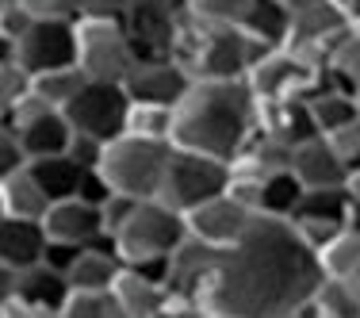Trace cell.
Returning a JSON list of instances; mask_svg holds the SVG:
<instances>
[{
  "label": "cell",
  "instance_id": "9c48e42d",
  "mask_svg": "<svg viewBox=\"0 0 360 318\" xmlns=\"http://www.w3.org/2000/svg\"><path fill=\"white\" fill-rule=\"evenodd\" d=\"M127 111H131V96L123 84L115 81H89L65 108V119L73 123L77 134H89L96 142H115L127 134Z\"/></svg>",
  "mask_w": 360,
  "mask_h": 318
},
{
  "label": "cell",
  "instance_id": "e575fe53",
  "mask_svg": "<svg viewBox=\"0 0 360 318\" xmlns=\"http://www.w3.org/2000/svg\"><path fill=\"white\" fill-rule=\"evenodd\" d=\"M23 4L31 8V15H39V20H81L84 15V4L89 0H23Z\"/></svg>",
  "mask_w": 360,
  "mask_h": 318
},
{
  "label": "cell",
  "instance_id": "8fae6325",
  "mask_svg": "<svg viewBox=\"0 0 360 318\" xmlns=\"http://www.w3.org/2000/svg\"><path fill=\"white\" fill-rule=\"evenodd\" d=\"M184 15L188 4H180V0H134L123 15V27L139 58H173V42L180 35Z\"/></svg>",
  "mask_w": 360,
  "mask_h": 318
},
{
  "label": "cell",
  "instance_id": "603a6c76",
  "mask_svg": "<svg viewBox=\"0 0 360 318\" xmlns=\"http://www.w3.org/2000/svg\"><path fill=\"white\" fill-rule=\"evenodd\" d=\"M50 208H54V200L39 184V177L31 173V165L12 177H0V215H8V219H46Z\"/></svg>",
  "mask_w": 360,
  "mask_h": 318
},
{
  "label": "cell",
  "instance_id": "277c9868",
  "mask_svg": "<svg viewBox=\"0 0 360 318\" xmlns=\"http://www.w3.org/2000/svg\"><path fill=\"white\" fill-rule=\"evenodd\" d=\"M173 153H176V146L165 142V139L119 134L115 142L104 146L100 173L108 177V184L115 188L119 196H131V200H158Z\"/></svg>",
  "mask_w": 360,
  "mask_h": 318
},
{
  "label": "cell",
  "instance_id": "6da1fadb",
  "mask_svg": "<svg viewBox=\"0 0 360 318\" xmlns=\"http://www.w3.org/2000/svg\"><path fill=\"white\" fill-rule=\"evenodd\" d=\"M326 280L319 249L307 246L291 219L257 215L234 246L222 249L215 288L203 311L238 318H291Z\"/></svg>",
  "mask_w": 360,
  "mask_h": 318
},
{
  "label": "cell",
  "instance_id": "5bb4252c",
  "mask_svg": "<svg viewBox=\"0 0 360 318\" xmlns=\"http://www.w3.org/2000/svg\"><path fill=\"white\" fill-rule=\"evenodd\" d=\"M253 219H257V211L242 200V196H234L226 188L222 196L200 203L195 211H188V234H195V238H203V242L226 249L253 227Z\"/></svg>",
  "mask_w": 360,
  "mask_h": 318
},
{
  "label": "cell",
  "instance_id": "d6a6232c",
  "mask_svg": "<svg viewBox=\"0 0 360 318\" xmlns=\"http://www.w3.org/2000/svg\"><path fill=\"white\" fill-rule=\"evenodd\" d=\"M330 70H333V77H338L349 92H356V96H360V27H353L345 39L338 42V46H333Z\"/></svg>",
  "mask_w": 360,
  "mask_h": 318
},
{
  "label": "cell",
  "instance_id": "f1b7e54d",
  "mask_svg": "<svg viewBox=\"0 0 360 318\" xmlns=\"http://www.w3.org/2000/svg\"><path fill=\"white\" fill-rule=\"evenodd\" d=\"M127 134H142V139H165L173 142V108L161 104H134L127 111Z\"/></svg>",
  "mask_w": 360,
  "mask_h": 318
},
{
  "label": "cell",
  "instance_id": "f546056e",
  "mask_svg": "<svg viewBox=\"0 0 360 318\" xmlns=\"http://www.w3.org/2000/svg\"><path fill=\"white\" fill-rule=\"evenodd\" d=\"M35 92V73L23 70L12 54L0 58V111L15 108L20 100H27Z\"/></svg>",
  "mask_w": 360,
  "mask_h": 318
},
{
  "label": "cell",
  "instance_id": "484cf974",
  "mask_svg": "<svg viewBox=\"0 0 360 318\" xmlns=\"http://www.w3.org/2000/svg\"><path fill=\"white\" fill-rule=\"evenodd\" d=\"M319 261H322V272L326 276H345L353 280L360 272V211L353 215L345 230H341L333 242H326L319 249Z\"/></svg>",
  "mask_w": 360,
  "mask_h": 318
},
{
  "label": "cell",
  "instance_id": "44dd1931",
  "mask_svg": "<svg viewBox=\"0 0 360 318\" xmlns=\"http://www.w3.org/2000/svg\"><path fill=\"white\" fill-rule=\"evenodd\" d=\"M50 249V234L42 219H8L0 215V265L8 269H31L42 265Z\"/></svg>",
  "mask_w": 360,
  "mask_h": 318
},
{
  "label": "cell",
  "instance_id": "cb8c5ba5",
  "mask_svg": "<svg viewBox=\"0 0 360 318\" xmlns=\"http://www.w3.org/2000/svg\"><path fill=\"white\" fill-rule=\"evenodd\" d=\"M31 173L39 177V184L46 188V196L58 203V200H73V196H81V184H84V177H89L92 169L77 165L70 153H58V158L31 161Z\"/></svg>",
  "mask_w": 360,
  "mask_h": 318
},
{
  "label": "cell",
  "instance_id": "52a82bcc",
  "mask_svg": "<svg viewBox=\"0 0 360 318\" xmlns=\"http://www.w3.org/2000/svg\"><path fill=\"white\" fill-rule=\"evenodd\" d=\"M230 180H234V165L230 161L211 158V153H195V150H180L176 146L158 200H165L169 208L188 215V211L200 208V203L222 196L230 188Z\"/></svg>",
  "mask_w": 360,
  "mask_h": 318
},
{
  "label": "cell",
  "instance_id": "3957f363",
  "mask_svg": "<svg viewBox=\"0 0 360 318\" xmlns=\"http://www.w3.org/2000/svg\"><path fill=\"white\" fill-rule=\"evenodd\" d=\"M264 50L269 46H261L245 27L203 23L192 12L184 15L173 42V58L188 70L192 81H245Z\"/></svg>",
  "mask_w": 360,
  "mask_h": 318
},
{
  "label": "cell",
  "instance_id": "8992f818",
  "mask_svg": "<svg viewBox=\"0 0 360 318\" xmlns=\"http://www.w3.org/2000/svg\"><path fill=\"white\" fill-rule=\"evenodd\" d=\"M134 62H139V50L127 35L123 20H104V15L77 20V65L89 81L123 84Z\"/></svg>",
  "mask_w": 360,
  "mask_h": 318
},
{
  "label": "cell",
  "instance_id": "4316f807",
  "mask_svg": "<svg viewBox=\"0 0 360 318\" xmlns=\"http://www.w3.org/2000/svg\"><path fill=\"white\" fill-rule=\"evenodd\" d=\"M303 180H299L291 169L284 173H272L261 184V215H280V219H291L299 211V200H303Z\"/></svg>",
  "mask_w": 360,
  "mask_h": 318
},
{
  "label": "cell",
  "instance_id": "30bf717a",
  "mask_svg": "<svg viewBox=\"0 0 360 318\" xmlns=\"http://www.w3.org/2000/svg\"><path fill=\"white\" fill-rule=\"evenodd\" d=\"M23 70L31 73H50L77 65V23L73 20H35L12 46H4Z\"/></svg>",
  "mask_w": 360,
  "mask_h": 318
},
{
  "label": "cell",
  "instance_id": "5b68a950",
  "mask_svg": "<svg viewBox=\"0 0 360 318\" xmlns=\"http://www.w3.org/2000/svg\"><path fill=\"white\" fill-rule=\"evenodd\" d=\"M188 238V215L165 200H139L115 230V249L123 265H165Z\"/></svg>",
  "mask_w": 360,
  "mask_h": 318
},
{
  "label": "cell",
  "instance_id": "7bdbcfd3",
  "mask_svg": "<svg viewBox=\"0 0 360 318\" xmlns=\"http://www.w3.org/2000/svg\"><path fill=\"white\" fill-rule=\"evenodd\" d=\"M314 4H322V0H284V8L291 15H299V12H307V8H314Z\"/></svg>",
  "mask_w": 360,
  "mask_h": 318
},
{
  "label": "cell",
  "instance_id": "9a60e30c",
  "mask_svg": "<svg viewBox=\"0 0 360 318\" xmlns=\"http://www.w3.org/2000/svg\"><path fill=\"white\" fill-rule=\"evenodd\" d=\"M192 77L176 62V58H139L127 73L123 89L134 104H161V108H176L180 96L188 92Z\"/></svg>",
  "mask_w": 360,
  "mask_h": 318
},
{
  "label": "cell",
  "instance_id": "ee69618b",
  "mask_svg": "<svg viewBox=\"0 0 360 318\" xmlns=\"http://www.w3.org/2000/svg\"><path fill=\"white\" fill-rule=\"evenodd\" d=\"M200 318H238V314H222V311H203Z\"/></svg>",
  "mask_w": 360,
  "mask_h": 318
},
{
  "label": "cell",
  "instance_id": "bcb514c9",
  "mask_svg": "<svg viewBox=\"0 0 360 318\" xmlns=\"http://www.w3.org/2000/svg\"><path fill=\"white\" fill-rule=\"evenodd\" d=\"M180 4H188V0H180Z\"/></svg>",
  "mask_w": 360,
  "mask_h": 318
},
{
  "label": "cell",
  "instance_id": "ab89813d",
  "mask_svg": "<svg viewBox=\"0 0 360 318\" xmlns=\"http://www.w3.org/2000/svg\"><path fill=\"white\" fill-rule=\"evenodd\" d=\"M200 314H203L200 307H188V303H176V299H169V303L161 307V311L153 314V318H200Z\"/></svg>",
  "mask_w": 360,
  "mask_h": 318
},
{
  "label": "cell",
  "instance_id": "d590c367",
  "mask_svg": "<svg viewBox=\"0 0 360 318\" xmlns=\"http://www.w3.org/2000/svg\"><path fill=\"white\" fill-rule=\"evenodd\" d=\"M27 165H31V153L23 150V142L8 127H0V177H12Z\"/></svg>",
  "mask_w": 360,
  "mask_h": 318
},
{
  "label": "cell",
  "instance_id": "1f68e13d",
  "mask_svg": "<svg viewBox=\"0 0 360 318\" xmlns=\"http://www.w3.org/2000/svg\"><path fill=\"white\" fill-rule=\"evenodd\" d=\"M62 318H123L111 291H70L62 307Z\"/></svg>",
  "mask_w": 360,
  "mask_h": 318
},
{
  "label": "cell",
  "instance_id": "ffe728a7",
  "mask_svg": "<svg viewBox=\"0 0 360 318\" xmlns=\"http://www.w3.org/2000/svg\"><path fill=\"white\" fill-rule=\"evenodd\" d=\"M257 127H261L264 134H272V139H280L284 146H299V142L319 134L307 96L261 100V108H257Z\"/></svg>",
  "mask_w": 360,
  "mask_h": 318
},
{
  "label": "cell",
  "instance_id": "4dcf8cb0",
  "mask_svg": "<svg viewBox=\"0 0 360 318\" xmlns=\"http://www.w3.org/2000/svg\"><path fill=\"white\" fill-rule=\"evenodd\" d=\"M257 0H188V12L203 23H226V27H242L245 15L253 12Z\"/></svg>",
  "mask_w": 360,
  "mask_h": 318
},
{
  "label": "cell",
  "instance_id": "f6af8a7d",
  "mask_svg": "<svg viewBox=\"0 0 360 318\" xmlns=\"http://www.w3.org/2000/svg\"><path fill=\"white\" fill-rule=\"evenodd\" d=\"M353 284H356V291H360V272H356V276H353Z\"/></svg>",
  "mask_w": 360,
  "mask_h": 318
},
{
  "label": "cell",
  "instance_id": "d6986e66",
  "mask_svg": "<svg viewBox=\"0 0 360 318\" xmlns=\"http://www.w3.org/2000/svg\"><path fill=\"white\" fill-rule=\"evenodd\" d=\"M291 173L303 180V188H341L349 180L345 161L338 158L326 134L291 146Z\"/></svg>",
  "mask_w": 360,
  "mask_h": 318
},
{
  "label": "cell",
  "instance_id": "ba28073f",
  "mask_svg": "<svg viewBox=\"0 0 360 318\" xmlns=\"http://www.w3.org/2000/svg\"><path fill=\"white\" fill-rule=\"evenodd\" d=\"M219 265H222V249L203 242V238L188 234L184 242L173 249V257L165 261V288L176 303L188 307H207V295L215 288L219 276Z\"/></svg>",
  "mask_w": 360,
  "mask_h": 318
},
{
  "label": "cell",
  "instance_id": "d4e9b609",
  "mask_svg": "<svg viewBox=\"0 0 360 318\" xmlns=\"http://www.w3.org/2000/svg\"><path fill=\"white\" fill-rule=\"evenodd\" d=\"M291 23H295V15H291L288 8H284V0H257L253 12L245 15L242 27L250 31V35L261 42V46L276 50V46H288Z\"/></svg>",
  "mask_w": 360,
  "mask_h": 318
},
{
  "label": "cell",
  "instance_id": "7a4b0ae2",
  "mask_svg": "<svg viewBox=\"0 0 360 318\" xmlns=\"http://www.w3.org/2000/svg\"><path fill=\"white\" fill-rule=\"evenodd\" d=\"M257 108L250 81H192L173 108V146L234 161L257 131Z\"/></svg>",
  "mask_w": 360,
  "mask_h": 318
},
{
  "label": "cell",
  "instance_id": "f35d334b",
  "mask_svg": "<svg viewBox=\"0 0 360 318\" xmlns=\"http://www.w3.org/2000/svg\"><path fill=\"white\" fill-rule=\"evenodd\" d=\"M134 0H89L84 4V15H104V20H123L127 8H131ZM81 15V20H84Z\"/></svg>",
  "mask_w": 360,
  "mask_h": 318
},
{
  "label": "cell",
  "instance_id": "7402d4cb",
  "mask_svg": "<svg viewBox=\"0 0 360 318\" xmlns=\"http://www.w3.org/2000/svg\"><path fill=\"white\" fill-rule=\"evenodd\" d=\"M123 272V257L115 249V238H100V242L84 246L77 265L70 269V288L77 291H111Z\"/></svg>",
  "mask_w": 360,
  "mask_h": 318
},
{
  "label": "cell",
  "instance_id": "b9f144b4",
  "mask_svg": "<svg viewBox=\"0 0 360 318\" xmlns=\"http://www.w3.org/2000/svg\"><path fill=\"white\" fill-rule=\"evenodd\" d=\"M345 192H349V200H353V208L360 211V169H353L345 180Z\"/></svg>",
  "mask_w": 360,
  "mask_h": 318
},
{
  "label": "cell",
  "instance_id": "e0dca14e",
  "mask_svg": "<svg viewBox=\"0 0 360 318\" xmlns=\"http://www.w3.org/2000/svg\"><path fill=\"white\" fill-rule=\"evenodd\" d=\"M111 295L123 318H153L173 299L165 288V265H123Z\"/></svg>",
  "mask_w": 360,
  "mask_h": 318
},
{
  "label": "cell",
  "instance_id": "7c38bea8",
  "mask_svg": "<svg viewBox=\"0 0 360 318\" xmlns=\"http://www.w3.org/2000/svg\"><path fill=\"white\" fill-rule=\"evenodd\" d=\"M326 70H314L307 65L295 50L276 46V50H264L257 58V65L250 70V89L257 100H288V96H311V89L319 84V77Z\"/></svg>",
  "mask_w": 360,
  "mask_h": 318
},
{
  "label": "cell",
  "instance_id": "4fadbf2b",
  "mask_svg": "<svg viewBox=\"0 0 360 318\" xmlns=\"http://www.w3.org/2000/svg\"><path fill=\"white\" fill-rule=\"evenodd\" d=\"M353 215H356V208L349 200L345 184L341 188H307L303 200H299V211L291 215V222L307 238V246L322 249L353 222Z\"/></svg>",
  "mask_w": 360,
  "mask_h": 318
},
{
  "label": "cell",
  "instance_id": "83f0119b",
  "mask_svg": "<svg viewBox=\"0 0 360 318\" xmlns=\"http://www.w3.org/2000/svg\"><path fill=\"white\" fill-rule=\"evenodd\" d=\"M89 84V77H84L81 65H65V70H50V73H39L35 77V92L42 100H46L50 108L65 111L73 104V96Z\"/></svg>",
  "mask_w": 360,
  "mask_h": 318
},
{
  "label": "cell",
  "instance_id": "60d3db41",
  "mask_svg": "<svg viewBox=\"0 0 360 318\" xmlns=\"http://www.w3.org/2000/svg\"><path fill=\"white\" fill-rule=\"evenodd\" d=\"M333 4L341 8V15H345L353 27H360V0H333Z\"/></svg>",
  "mask_w": 360,
  "mask_h": 318
},
{
  "label": "cell",
  "instance_id": "ac0fdd59",
  "mask_svg": "<svg viewBox=\"0 0 360 318\" xmlns=\"http://www.w3.org/2000/svg\"><path fill=\"white\" fill-rule=\"evenodd\" d=\"M42 227H46L50 242H65V246H92V242H100V238H111L108 222H104V208L81 200V196L58 200L54 208L46 211Z\"/></svg>",
  "mask_w": 360,
  "mask_h": 318
},
{
  "label": "cell",
  "instance_id": "2e32d148",
  "mask_svg": "<svg viewBox=\"0 0 360 318\" xmlns=\"http://www.w3.org/2000/svg\"><path fill=\"white\" fill-rule=\"evenodd\" d=\"M70 291H73L70 276L50 269L46 261L31 265V269H8V265H0V303H4V299H23V303L62 311Z\"/></svg>",
  "mask_w": 360,
  "mask_h": 318
},
{
  "label": "cell",
  "instance_id": "74e56055",
  "mask_svg": "<svg viewBox=\"0 0 360 318\" xmlns=\"http://www.w3.org/2000/svg\"><path fill=\"white\" fill-rule=\"evenodd\" d=\"M0 318H62V311L23 303V299H4V303H0Z\"/></svg>",
  "mask_w": 360,
  "mask_h": 318
},
{
  "label": "cell",
  "instance_id": "7dc6e473",
  "mask_svg": "<svg viewBox=\"0 0 360 318\" xmlns=\"http://www.w3.org/2000/svg\"><path fill=\"white\" fill-rule=\"evenodd\" d=\"M356 104H360V96H356Z\"/></svg>",
  "mask_w": 360,
  "mask_h": 318
},
{
  "label": "cell",
  "instance_id": "8d00e7d4",
  "mask_svg": "<svg viewBox=\"0 0 360 318\" xmlns=\"http://www.w3.org/2000/svg\"><path fill=\"white\" fill-rule=\"evenodd\" d=\"M326 139H330L333 150H338V158L345 161L349 173L360 169V119L349 123V127H341V131H333V134H326Z\"/></svg>",
  "mask_w": 360,
  "mask_h": 318
},
{
  "label": "cell",
  "instance_id": "836d02e7",
  "mask_svg": "<svg viewBox=\"0 0 360 318\" xmlns=\"http://www.w3.org/2000/svg\"><path fill=\"white\" fill-rule=\"evenodd\" d=\"M35 20L39 15H31V8L23 0H0V46H12Z\"/></svg>",
  "mask_w": 360,
  "mask_h": 318
}]
</instances>
